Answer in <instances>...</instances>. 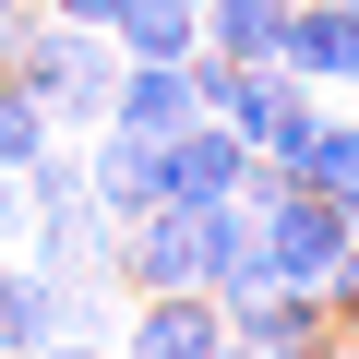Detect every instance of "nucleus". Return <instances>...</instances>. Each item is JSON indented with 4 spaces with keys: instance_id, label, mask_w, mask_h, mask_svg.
<instances>
[{
    "instance_id": "f257e3e1",
    "label": "nucleus",
    "mask_w": 359,
    "mask_h": 359,
    "mask_svg": "<svg viewBox=\"0 0 359 359\" xmlns=\"http://www.w3.org/2000/svg\"><path fill=\"white\" fill-rule=\"evenodd\" d=\"M0 72H13V84L36 96V120H48V132H72V144H84V132L108 120V84H120V48H108L96 25H60L48 0H36L25 25H0Z\"/></svg>"
},
{
    "instance_id": "f03ea898",
    "label": "nucleus",
    "mask_w": 359,
    "mask_h": 359,
    "mask_svg": "<svg viewBox=\"0 0 359 359\" xmlns=\"http://www.w3.org/2000/svg\"><path fill=\"white\" fill-rule=\"evenodd\" d=\"M240 192H252V216H264V276H276V287H323V264L347 252V216H335L323 192H299V180H276L264 156H252Z\"/></svg>"
},
{
    "instance_id": "7ed1b4c3",
    "label": "nucleus",
    "mask_w": 359,
    "mask_h": 359,
    "mask_svg": "<svg viewBox=\"0 0 359 359\" xmlns=\"http://www.w3.org/2000/svg\"><path fill=\"white\" fill-rule=\"evenodd\" d=\"M84 192H96V216H108V228L156 216V204H168V144H144V132L96 120V132H84Z\"/></svg>"
},
{
    "instance_id": "20e7f679",
    "label": "nucleus",
    "mask_w": 359,
    "mask_h": 359,
    "mask_svg": "<svg viewBox=\"0 0 359 359\" xmlns=\"http://www.w3.org/2000/svg\"><path fill=\"white\" fill-rule=\"evenodd\" d=\"M108 240H120V287H132V299L204 287V240H192V204H156V216H132V228H108Z\"/></svg>"
},
{
    "instance_id": "39448f33",
    "label": "nucleus",
    "mask_w": 359,
    "mask_h": 359,
    "mask_svg": "<svg viewBox=\"0 0 359 359\" xmlns=\"http://www.w3.org/2000/svg\"><path fill=\"white\" fill-rule=\"evenodd\" d=\"M311 96H359V0H287V48H276Z\"/></svg>"
},
{
    "instance_id": "423d86ee",
    "label": "nucleus",
    "mask_w": 359,
    "mask_h": 359,
    "mask_svg": "<svg viewBox=\"0 0 359 359\" xmlns=\"http://www.w3.org/2000/svg\"><path fill=\"white\" fill-rule=\"evenodd\" d=\"M108 347H120V359H216V347H228V323H216V299H204V287H168V299H132Z\"/></svg>"
},
{
    "instance_id": "0eeeda50",
    "label": "nucleus",
    "mask_w": 359,
    "mask_h": 359,
    "mask_svg": "<svg viewBox=\"0 0 359 359\" xmlns=\"http://www.w3.org/2000/svg\"><path fill=\"white\" fill-rule=\"evenodd\" d=\"M240 180H252V144L228 120H180L168 132V204H228Z\"/></svg>"
},
{
    "instance_id": "6e6552de",
    "label": "nucleus",
    "mask_w": 359,
    "mask_h": 359,
    "mask_svg": "<svg viewBox=\"0 0 359 359\" xmlns=\"http://www.w3.org/2000/svg\"><path fill=\"white\" fill-rule=\"evenodd\" d=\"M108 120H120V132H144V144H168L180 120H204V96H192V60H120V84H108Z\"/></svg>"
},
{
    "instance_id": "1a4fd4ad",
    "label": "nucleus",
    "mask_w": 359,
    "mask_h": 359,
    "mask_svg": "<svg viewBox=\"0 0 359 359\" xmlns=\"http://www.w3.org/2000/svg\"><path fill=\"white\" fill-rule=\"evenodd\" d=\"M48 335H96V323H84V299H72L60 276L13 264V276H0V359H25V347H48Z\"/></svg>"
},
{
    "instance_id": "9d476101",
    "label": "nucleus",
    "mask_w": 359,
    "mask_h": 359,
    "mask_svg": "<svg viewBox=\"0 0 359 359\" xmlns=\"http://www.w3.org/2000/svg\"><path fill=\"white\" fill-rule=\"evenodd\" d=\"M287 180H299V192H323V204L359 228V108H347V96L323 108V132L299 144V168H287Z\"/></svg>"
},
{
    "instance_id": "9b49d317",
    "label": "nucleus",
    "mask_w": 359,
    "mask_h": 359,
    "mask_svg": "<svg viewBox=\"0 0 359 359\" xmlns=\"http://www.w3.org/2000/svg\"><path fill=\"white\" fill-rule=\"evenodd\" d=\"M120 60H192L204 48V0H132V13L108 25Z\"/></svg>"
},
{
    "instance_id": "f8f14e48",
    "label": "nucleus",
    "mask_w": 359,
    "mask_h": 359,
    "mask_svg": "<svg viewBox=\"0 0 359 359\" xmlns=\"http://www.w3.org/2000/svg\"><path fill=\"white\" fill-rule=\"evenodd\" d=\"M204 48L216 60H276L287 48V0H204Z\"/></svg>"
},
{
    "instance_id": "ddd939ff",
    "label": "nucleus",
    "mask_w": 359,
    "mask_h": 359,
    "mask_svg": "<svg viewBox=\"0 0 359 359\" xmlns=\"http://www.w3.org/2000/svg\"><path fill=\"white\" fill-rule=\"evenodd\" d=\"M36 144H48V120H36V96H25L13 72H0V168H25Z\"/></svg>"
},
{
    "instance_id": "4468645a",
    "label": "nucleus",
    "mask_w": 359,
    "mask_h": 359,
    "mask_svg": "<svg viewBox=\"0 0 359 359\" xmlns=\"http://www.w3.org/2000/svg\"><path fill=\"white\" fill-rule=\"evenodd\" d=\"M323 311H335V323H359V228H347V252L323 264Z\"/></svg>"
},
{
    "instance_id": "2eb2a0df",
    "label": "nucleus",
    "mask_w": 359,
    "mask_h": 359,
    "mask_svg": "<svg viewBox=\"0 0 359 359\" xmlns=\"http://www.w3.org/2000/svg\"><path fill=\"white\" fill-rule=\"evenodd\" d=\"M48 13H60V25H96V36H108V25L132 13V0H48Z\"/></svg>"
},
{
    "instance_id": "dca6fc26",
    "label": "nucleus",
    "mask_w": 359,
    "mask_h": 359,
    "mask_svg": "<svg viewBox=\"0 0 359 359\" xmlns=\"http://www.w3.org/2000/svg\"><path fill=\"white\" fill-rule=\"evenodd\" d=\"M25 359H120L108 335H48V347H25Z\"/></svg>"
},
{
    "instance_id": "f3484780",
    "label": "nucleus",
    "mask_w": 359,
    "mask_h": 359,
    "mask_svg": "<svg viewBox=\"0 0 359 359\" xmlns=\"http://www.w3.org/2000/svg\"><path fill=\"white\" fill-rule=\"evenodd\" d=\"M13 228H25V180L0 168V252H13Z\"/></svg>"
},
{
    "instance_id": "a211bd4d",
    "label": "nucleus",
    "mask_w": 359,
    "mask_h": 359,
    "mask_svg": "<svg viewBox=\"0 0 359 359\" xmlns=\"http://www.w3.org/2000/svg\"><path fill=\"white\" fill-rule=\"evenodd\" d=\"M25 13H36V0H0V25H25Z\"/></svg>"
},
{
    "instance_id": "6ab92c4d",
    "label": "nucleus",
    "mask_w": 359,
    "mask_h": 359,
    "mask_svg": "<svg viewBox=\"0 0 359 359\" xmlns=\"http://www.w3.org/2000/svg\"><path fill=\"white\" fill-rule=\"evenodd\" d=\"M216 359H252V347H216Z\"/></svg>"
},
{
    "instance_id": "aec40b11",
    "label": "nucleus",
    "mask_w": 359,
    "mask_h": 359,
    "mask_svg": "<svg viewBox=\"0 0 359 359\" xmlns=\"http://www.w3.org/2000/svg\"><path fill=\"white\" fill-rule=\"evenodd\" d=\"M0 276H13V252H0Z\"/></svg>"
}]
</instances>
